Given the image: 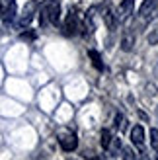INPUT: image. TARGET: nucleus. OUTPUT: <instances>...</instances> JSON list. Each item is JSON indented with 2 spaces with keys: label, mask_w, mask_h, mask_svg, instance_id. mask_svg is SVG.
<instances>
[{
  "label": "nucleus",
  "mask_w": 158,
  "mask_h": 160,
  "mask_svg": "<svg viewBox=\"0 0 158 160\" xmlns=\"http://www.w3.org/2000/svg\"><path fill=\"white\" fill-rule=\"evenodd\" d=\"M151 137H152V147H154V152H156L158 150V131L156 129L151 131Z\"/></svg>",
  "instance_id": "f3484780"
},
{
  "label": "nucleus",
  "mask_w": 158,
  "mask_h": 160,
  "mask_svg": "<svg viewBox=\"0 0 158 160\" xmlns=\"http://www.w3.org/2000/svg\"><path fill=\"white\" fill-rule=\"evenodd\" d=\"M59 145H61V148L65 150V152H74L78 148V137L74 133H70V131L61 133L59 135Z\"/></svg>",
  "instance_id": "423d86ee"
},
{
  "label": "nucleus",
  "mask_w": 158,
  "mask_h": 160,
  "mask_svg": "<svg viewBox=\"0 0 158 160\" xmlns=\"http://www.w3.org/2000/svg\"><path fill=\"white\" fill-rule=\"evenodd\" d=\"M123 121H125V117H123L121 113H117V115H115V123H113V125H115V129H123V127H125Z\"/></svg>",
  "instance_id": "2eb2a0df"
},
{
  "label": "nucleus",
  "mask_w": 158,
  "mask_h": 160,
  "mask_svg": "<svg viewBox=\"0 0 158 160\" xmlns=\"http://www.w3.org/2000/svg\"><path fill=\"white\" fill-rule=\"evenodd\" d=\"M22 39H26V41H33L35 39V31H23V33H20Z\"/></svg>",
  "instance_id": "dca6fc26"
},
{
  "label": "nucleus",
  "mask_w": 158,
  "mask_h": 160,
  "mask_svg": "<svg viewBox=\"0 0 158 160\" xmlns=\"http://www.w3.org/2000/svg\"><path fill=\"white\" fill-rule=\"evenodd\" d=\"M100 145H101V148H104L106 152L115 154V152H119V148H121V141L117 137H113L109 129H104L101 135H100Z\"/></svg>",
  "instance_id": "20e7f679"
},
{
  "label": "nucleus",
  "mask_w": 158,
  "mask_h": 160,
  "mask_svg": "<svg viewBox=\"0 0 158 160\" xmlns=\"http://www.w3.org/2000/svg\"><path fill=\"white\" fill-rule=\"evenodd\" d=\"M123 160H141V158H137V154L131 148H123Z\"/></svg>",
  "instance_id": "ddd939ff"
},
{
  "label": "nucleus",
  "mask_w": 158,
  "mask_h": 160,
  "mask_svg": "<svg viewBox=\"0 0 158 160\" xmlns=\"http://www.w3.org/2000/svg\"><path fill=\"white\" fill-rule=\"evenodd\" d=\"M37 8H39V2H37V0H29V2L23 6V10H22V14H20L18 22H16V28H18V29L27 28L29 23H31V20H33V16L37 14Z\"/></svg>",
  "instance_id": "f03ea898"
},
{
  "label": "nucleus",
  "mask_w": 158,
  "mask_h": 160,
  "mask_svg": "<svg viewBox=\"0 0 158 160\" xmlns=\"http://www.w3.org/2000/svg\"><path fill=\"white\" fill-rule=\"evenodd\" d=\"M88 57L92 59V65L96 67L98 70H104L106 67H104V62H101V57H100V53L96 51V49H88Z\"/></svg>",
  "instance_id": "f8f14e48"
},
{
  "label": "nucleus",
  "mask_w": 158,
  "mask_h": 160,
  "mask_svg": "<svg viewBox=\"0 0 158 160\" xmlns=\"http://www.w3.org/2000/svg\"><path fill=\"white\" fill-rule=\"evenodd\" d=\"M80 26H82V22H80V18H78V14L70 10L68 16H67V20H65V23H62L65 33H67V35H76V33H80Z\"/></svg>",
  "instance_id": "39448f33"
},
{
  "label": "nucleus",
  "mask_w": 158,
  "mask_h": 160,
  "mask_svg": "<svg viewBox=\"0 0 158 160\" xmlns=\"http://www.w3.org/2000/svg\"><path fill=\"white\" fill-rule=\"evenodd\" d=\"M154 14H158V0H145L139 8L141 18H152Z\"/></svg>",
  "instance_id": "1a4fd4ad"
},
{
  "label": "nucleus",
  "mask_w": 158,
  "mask_h": 160,
  "mask_svg": "<svg viewBox=\"0 0 158 160\" xmlns=\"http://www.w3.org/2000/svg\"><path fill=\"white\" fill-rule=\"evenodd\" d=\"M133 6H135V0H121L119 2V8L115 10V18L117 22H125L131 16L133 12Z\"/></svg>",
  "instance_id": "6e6552de"
},
{
  "label": "nucleus",
  "mask_w": 158,
  "mask_h": 160,
  "mask_svg": "<svg viewBox=\"0 0 158 160\" xmlns=\"http://www.w3.org/2000/svg\"><path fill=\"white\" fill-rule=\"evenodd\" d=\"M135 41H137V35L133 29H125L123 31V37H121V49L125 53L133 51V47H135Z\"/></svg>",
  "instance_id": "9b49d317"
},
{
  "label": "nucleus",
  "mask_w": 158,
  "mask_h": 160,
  "mask_svg": "<svg viewBox=\"0 0 158 160\" xmlns=\"http://www.w3.org/2000/svg\"><path fill=\"white\" fill-rule=\"evenodd\" d=\"M146 41L151 43V45H156V43H158V28H156V29L152 31V33H151V35L146 37Z\"/></svg>",
  "instance_id": "4468645a"
},
{
  "label": "nucleus",
  "mask_w": 158,
  "mask_h": 160,
  "mask_svg": "<svg viewBox=\"0 0 158 160\" xmlns=\"http://www.w3.org/2000/svg\"><path fill=\"white\" fill-rule=\"evenodd\" d=\"M101 18H104V22H106V26L109 28V29H115V26H117V18H115V10L111 8V2H107L101 6Z\"/></svg>",
  "instance_id": "0eeeda50"
},
{
  "label": "nucleus",
  "mask_w": 158,
  "mask_h": 160,
  "mask_svg": "<svg viewBox=\"0 0 158 160\" xmlns=\"http://www.w3.org/2000/svg\"><path fill=\"white\" fill-rule=\"evenodd\" d=\"M18 18V4L16 0H0V20L4 23H14Z\"/></svg>",
  "instance_id": "7ed1b4c3"
},
{
  "label": "nucleus",
  "mask_w": 158,
  "mask_h": 160,
  "mask_svg": "<svg viewBox=\"0 0 158 160\" xmlns=\"http://www.w3.org/2000/svg\"><path fill=\"white\" fill-rule=\"evenodd\" d=\"M131 141H133L135 147L145 150V129H143V125H135L131 129Z\"/></svg>",
  "instance_id": "9d476101"
},
{
  "label": "nucleus",
  "mask_w": 158,
  "mask_h": 160,
  "mask_svg": "<svg viewBox=\"0 0 158 160\" xmlns=\"http://www.w3.org/2000/svg\"><path fill=\"white\" fill-rule=\"evenodd\" d=\"M39 26L45 28V26H59L61 23V4L59 0H45L39 8Z\"/></svg>",
  "instance_id": "f257e3e1"
}]
</instances>
